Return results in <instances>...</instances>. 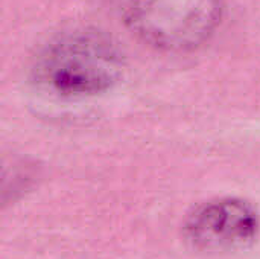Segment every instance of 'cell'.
<instances>
[{"label":"cell","mask_w":260,"mask_h":259,"mask_svg":"<svg viewBox=\"0 0 260 259\" xmlns=\"http://www.w3.org/2000/svg\"><path fill=\"white\" fill-rule=\"evenodd\" d=\"M260 229L256 209L239 198H224L198 208L187 220L189 243L204 252H227L250 246Z\"/></svg>","instance_id":"cell-3"},{"label":"cell","mask_w":260,"mask_h":259,"mask_svg":"<svg viewBox=\"0 0 260 259\" xmlns=\"http://www.w3.org/2000/svg\"><path fill=\"white\" fill-rule=\"evenodd\" d=\"M123 67V55L108 35L75 29L43 47L32 75L41 89L64 99H78L111 90L120 81Z\"/></svg>","instance_id":"cell-1"},{"label":"cell","mask_w":260,"mask_h":259,"mask_svg":"<svg viewBox=\"0 0 260 259\" xmlns=\"http://www.w3.org/2000/svg\"><path fill=\"white\" fill-rule=\"evenodd\" d=\"M123 23L145 43L171 52L203 46L221 24L222 0H117Z\"/></svg>","instance_id":"cell-2"}]
</instances>
